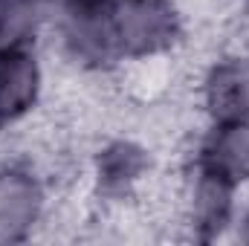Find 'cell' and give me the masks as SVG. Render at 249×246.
<instances>
[{
	"instance_id": "cell-7",
	"label": "cell",
	"mask_w": 249,
	"mask_h": 246,
	"mask_svg": "<svg viewBox=\"0 0 249 246\" xmlns=\"http://www.w3.org/2000/svg\"><path fill=\"white\" fill-rule=\"evenodd\" d=\"M12 18H15V3H12V0H0V41H3L6 32H9Z\"/></svg>"
},
{
	"instance_id": "cell-1",
	"label": "cell",
	"mask_w": 249,
	"mask_h": 246,
	"mask_svg": "<svg viewBox=\"0 0 249 246\" xmlns=\"http://www.w3.org/2000/svg\"><path fill=\"white\" fill-rule=\"evenodd\" d=\"M235 188L229 177L220 171H212L206 165H197V183L191 191V211H188V226L197 241H214L232 220L235 209Z\"/></svg>"
},
{
	"instance_id": "cell-2",
	"label": "cell",
	"mask_w": 249,
	"mask_h": 246,
	"mask_svg": "<svg viewBox=\"0 0 249 246\" xmlns=\"http://www.w3.org/2000/svg\"><path fill=\"white\" fill-rule=\"evenodd\" d=\"M41 72L35 58L18 44H0V122L23 116L38 96Z\"/></svg>"
},
{
	"instance_id": "cell-4",
	"label": "cell",
	"mask_w": 249,
	"mask_h": 246,
	"mask_svg": "<svg viewBox=\"0 0 249 246\" xmlns=\"http://www.w3.org/2000/svg\"><path fill=\"white\" fill-rule=\"evenodd\" d=\"M41 191L35 180L18 171L0 174V241L26 238L29 226L38 217Z\"/></svg>"
},
{
	"instance_id": "cell-5",
	"label": "cell",
	"mask_w": 249,
	"mask_h": 246,
	"mask_svg": "<svg viewBox=\"0 0 249 246\" xmlns=\"http://www.w3.org/2000/svg\"><path fill=\"white\" fill-rule=\"evenodd\" d=\"M200 165L220 171L232 183L249 180V122L214 124L209 142L203 145Z\"/></svg>"
},
{
	"instance_id": "cell-3",
	"label": "cell",
	"mask_w": 249,
	"mask_h": 246,
	"mask_svg": "<svg viewBox=\"0 0 249 246\" xmlns=\"http://www.w3.org/2000/svg\"><path fill=\"white\" fill-rule=\"evenodd\" d=\"M206 105L214 124L249 122V70L244 64H220L206 81Z\"/></svg>"
},
{
	"instance_id": "cell-6",
	"label": "cell",
	"mask_w": 249,
	"mask_h": 246,
	"mask_svg": "<svg viewBox=\"0 0 249 246\" xmlns=\"http://www.w3.org/2000/svg\"><path fill=\"white\" fill-rule=\"evenodd\" d=\"M145 165V154L136 145L116 142L99 154V185L105 191H124L142 177Z\"/></svg>"
}]
</instances>
